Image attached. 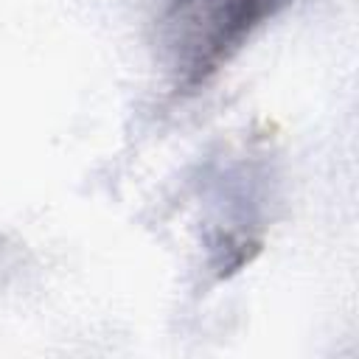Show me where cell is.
Masks as SVG:
<instances>
[{"mask_svg": "<svg viewBox=\"0 0 359 359\" xmlns=\"http://www.w3.org/2000/svg\"><path fill=\"white\" fill-rule=\"evenodd\" d=\"M292 0H168L163 45L177 93L205 87Z\"/></svg>", "mask_w": 359, "mask_h": 359, "instance_id": "cell-1", "label": "cell"}]
</instances>
